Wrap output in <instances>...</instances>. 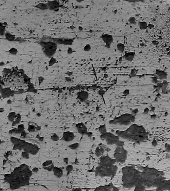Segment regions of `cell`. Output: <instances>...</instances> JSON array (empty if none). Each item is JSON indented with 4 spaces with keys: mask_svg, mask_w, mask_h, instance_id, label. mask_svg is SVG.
<instances>
[{
    "mask_svg": "<svg viewBox=\"0 0 170 191\" xmlns=\"http://www.w3.org/2000/svg\"><path fill=\"white\" fill-rule=\"evenodd\" d=\"M36 127L34 125H30L28 128V130L30 132H34V131H36Z\"/></svg>",
    "mask_w": 170,
    "mask_h": 191,
    "instance_id": "b9f144b4",
    "label": "cell"
},
{
    "mask_svg": "<svg viewBox=\"0 0 170 191\" xmlns=\"http://www.w3.org/2000/svg\"><path fill=\"white\" fill-rule=\"evenodd\" d=\"M137 73V71L136 70V69H132L131 70L130 75H131V76H135Z\"/></svg>",
    "mask_w": 170,
    "mask_h": 191,
    "instance_id": "f6af8a7d",
    "label": "cell"
},
{
    "mask_svg": "<svg viewBox=\"0 0 170 191\" xmlns=\"http://www.w3.org/2000/svg\"><path fill=\"white\" fill-rule=\"evenodd\" d=\"M166 149L168 152H170V145L168 144H166L165 145Z\"/></svg>",
    "mask_w": 170,
    "mask_h": 191,
    "instance_id": "681fc988",
    "label": "cell"
},
{
    "mask_svg": "<svg viewBox=\"0 0 170 191\" xmlns=\"http://www.w3.org/2000/svg\"><path fill=\"white\" fill-rule=\"evenodd\" d=\"M99 131L101 134H103V133H104L107 132L105 126H100V127H99Z\"/></svg>",
    "mask_w": 170,
    "mask_h": 191,
    "instance_id": "e575fe53",
    "label": "cell"
},
{
    "mask_svg": "<svg viewBox=\"0 0 170 191\" xmlns=\"http://www.w3.org/2000/svg\"><path fill=\"white\" fill-rule=\"evenodd\" d=\"M129 23L131 25H135L136 23V20L135 17L132 16L128 20Z\"/></svg>",
    "mask_w": 170,
    "mask_h": 191,
    "instance_id": "74e56055",
    "label": "cell"
},
{
    "mask_svg": "<svg viewBox=\"0 0 170 191\" xmlns=\"http://www.w3.org/2000/svg\"><path fill=\"white\" fill-rule=\"evenodd\" d=\"M5 65V63L4 62H3V61H1V62H0V66L1 67H2V66H3Z\"/></svg>",
    "mask_w": 170,
    "mask_h": 191,
    "instance_id": "11a10c76",
    "label": "cell"
},
{
    "mask_svg": "<svg viewBox=\"0 0 170 191\" xmlns=\"http://www.w3.org/2000/svg\"><path fill=\"white\" fill-rule=\"evenodd\" d=\"M16 114L15 112H11L9 114L8 118L11 122H14V121H15V119L16 118Z\"/></svg>",
    "mask_w": 170,
    "mask_h": 191,
    "instance_id": "83f0119b",
    "label": "cell"
},
{
    "mask_svg": "<svg viewBox=\"0 0 170 191\" xmlns=\"http://www.w3.org/2000/svg\"><path fill=\"white\" fill-rule=\"evenodd\" d=\"M74 190H81V189H75Z\"/></svg>",
    "mask_w": 170,
    "mask_h": 191,
    "instance_id": "94428289",
    "label": "cell"
},
{
    "mask_svg": "<svg viewBox=\"0 0 170 191\" xmlns=\"http://www.w3.org/2000/svg\"><path fill=\"white\" fill-rule=\"evenodd\" d=\"M51 38V37L47 36L38 42V44L41 46L43 53L49 59L54 56L58 47V44L52 41Z\"/></svg>",
    "mask_w": 170,
    "mask_h": 191,
    "instance_id": "8992f818",
    "label": "cell"
},
{
    "mask_svg": "<svg viewBox=\"0 0 170 191\" xmlns=\"http://www.w3.org/2000/svg\"><path fill=\"white\" fill-rule=\"evenodd\" d=\"M76 128L78 132L82 136L87 134L88 133L86 126L83 123L77 124L76 126Z\"/></svg>",
    "mask_w": 170,
    "mask_h": 191,
    "instance_id": "2e32d148",
    "label": "cell"
},
{
    "mask_svg": "<svg viewBox=\"0 0 170 191\" xmlns=\"http://www.w3.org/2000/svg\"><path fill=\"white\" fill-rule=\"evenodd\" d=\"M104 146H100L99 147H97V148L96 149V150H95V154H96V155L97 157H100L103 155L104 152L105 150L106 149L105 148H104Z\"/></svg>",
    "mask_w": 170,
    "mask_h": 191,
    "instance_id": "603a6c76",
    "label": "cell"
},
{
    "mask_svg": "<svg viewBox=\"0 0 170 191\" xmlns=\"http://www.w3.org/2000/svg\"><path fill=\"white\" fill-rule=\"evenodd\" d=\"M138 26L140 30H144L147 28L148 25L145 21H140L138 23Z\"/></svg>",
    "mask_w": 170,
    "mask_h": 191,
    "instance_id": "4316f807",
    "label": "cell"
},
{
    "mask_svg": "<svg viewBox=\"0 0 170 191\" xmlns=\"http://www.w3.org/2000/svg\"><path fill=\"white\" fill-rule=\"evenodd\" d=\"M44 168L45 169V170H48L49 171H53V169L54 168V165L53 164H51V165L49 166H48L47 167H44Z\"/></svg>",
    "mask_w": 170,
    "mask_h": 191,
    "instance_id": "f35d334b",
    "label": "cell"
},
{
    "mask_svg": "<svg viewBox=\"0 0 170 191\" xmlns=\"http://www.w3.org/2000/svg\"><path fill=\"white\" fill-rule=\"evenodd\" d=\"M75 1H77V2H79V3H81V2L84 1V0H75Z\"/></svg>",
    "mask_w": 170,
    "mask_h": 191,
    "instance_id": "680465c9",
    "label": "cell"
},
{
    "mask_svg": "<svg viewBox=\"0 0 170 191\" xmlns=\"http://www.w3.org/2000/svg\"><path fill=\"white\" fill-rule=\"evenodd\" d=\"M29 154H30V153H29L28 152L25 151H24L21 153L22 157L26 159H28L29 158Z\"/></svg>",
    "mask_w": 170,
    "mask_h": 191,
    "instance_id": "8d00e7d4",
    "label": "cell"
},
{
    "mask_svg": "<svg viewBox=\"0 0 170 191\" xmlns=\"http://www.w3.org/2000/svg\"><path fill=\"white\" fill-rule=\"evenodd\" d=\"M117 48L118 50L119 51L120 53H123L124 51L125 45L124 44L119 43L117 45Z\"/></svg>",
    "mask_w": 170,
    "mask_h": 191,
    "instance_id": "f546056e",
    "label": "cell"
},
{
    "mask_svg": "<svg viewBox=\"0 0 170 191\" xmlns=\"http://www.w3.org/2000/svg\"><path fill=\"white\" fill-rule=\"evenodd\" d=\"M39 147H38L36 145H34L28 142H26V144L24 149V151L33 155H36L39 151Z\"/></svg>",
    "mask_w": 170,
    "mask_h": 191,
    "instance_id": "7c38bea8",
    "label": "cell"
},
{
    "mask_svg": "<svg viewBox=\"0 0 170 191\" xmlns=\"http://www.w3.org/2000/svg\"><path fill=\"white\" fill-rule=\"evenodd\" d=\"M5 38L9 41H15L16 40V38L15 35L12 34L10 32H7L5 35Z\"/></svg>",
    "mask_w": 170,
    "mask_h": 191,
    "instance_id": "7402d4cb",
    "label": "cell"
},
{
    "mask_svg": "<svg viewBox=\"0 0 170 191\" xmlns=\"http://www.w3.org/2000/svg\"><path fill=\"white\" fill-rule=\"evenodd\" d=\"M66 170L67 171V174H69L73 170V166L71 165H67L66 167Z\"/></svg>",
    "mask_w": 170,
    "mask_h": 191,
    "instance_id": "60d3db41",
    "label": "cell"
},
{
    "mask_svg": "<svg viewBox=\"0 0 170 191\" xmlns=\"http://www.w3.org/2000/svg\"><path fill=\"white\" fill-rule=\"evenodd\" d=\"M51 40L56 43L57 44L64 45H72L74 42V40L71 38H52Z\"/></svg>",
    "mask_w": 170,
    "mask_h": 191,
    "instance_id": "8fae6325",
    "label": "cell"
},
{
    "mask_svg": "<svg viewBox=\"0 0 170 191\" xmlns=\"http://www.w3.org/2000/svg\"><path fill=\"white\" fill-rule=\"evenodd\" d=\"M35 7L38 9L42 10V11L49 10L48 3H39L38 5H36Z\"/></svg>",
    "mask_w": 170,
    "mask_h": 191,
    "instance_id": "d4e9b609",
    "label": "cell"
},
{
    "mask_svg": "<svg viewBox=\"0 0 170 191\" xmlns=\"http://www.w3.org/2000/svg\"><path fill=\"white\" fill-rule=\"evenodd\" d=\"M11 100H9L8 101V104H11Z\"/></svg>",
    "mask_w": 170,
    "mask_h": 191,
    "instance_id": "91938a15",
    "label": "cell"
},
{
    "mask_svg": "<svg viewBox=\"0 0 170 191\" xmlns=\"http://www.w3.org/2000/svg\"><path fill=\"white\" fill-rule=\"evenodd\" d=\"M57 63V60L54 57H52L50 58L49 62V66L50 67H51L52 66L54 65L55 64Z\"/></svg>",
    "mask_w": 170,
    "mask_h": 191,
    "instance_id": "4dcf8cb0",
    "label": "cell"
},
{
    "mask_svg": "<svg viewBox=\"0 0 170 191\" xmlns=\"http://www.w3.org/2000/svg\"><path fill=\"white\" fill-rule=\"evenodd\" d=\"M127 152L123 146H118L115 151L114 157L116 161L123 163L126 161Z\"/></svg>",
    "mask_w": 170,
    "mask_h": 191,
    "instance_id": "9c48e42d",
    "label": "cell"
},
{
    "mask_svg": "<svg viewBox=\"0 0 170 191\" xmlns=\"http://www.w3.org/2000/svg\"><path fill=\"white\" fill-rule=\"evenodd\" d=\"M116 133L118 136L137 144L147 141L148 138V133L145 128L137 124H132L125 131H117Z\"/></svg>",
    "mask_w": 170,
    "mask_h": 191,
    "instance_id": "3957f363",
    "label": "cell"
},
{
    "mask_svg": "<svg viewBox=\"0 0 170 191\" xmlns=\"http://www.w3.org/2000/svg\"><path fill=\"white\" fill-rule=\"evenodd\" d=\"M100 137L102 139L106 141L109 145L116 144L118 146H123L124 145V142L120 141L118 136H114L110 132H106L102 134Z\"/></svg>",
    "mask_w": 170,
    "mask_h": 191,
    "instance_id": "ba28073f",
    "label": "cell"
},
{
    "mask_svg": "<svg viewBox=\"0 0 170 191\" xmlns=\"http://www.w3.org/2000/svg\"><path fill=\"white\" fill-rule=\"evenodd\" d=\"M69 159L68 158H65L64 159V161L66 163V164H68L69 163Z\"/></svg>",
    "mask_w": 170,
    "mask_h": 191,
    "instance_id": "f5cc1de1",
    "label": "cell"
},
{
    "mask_svg": "<svg viewBox=\"0 0 170 191\" xmlns=\"http://www.w3.org/2000/svg\"><path fill=\"white\" fill-rule=\"evenodd\" d=\"M8 53L11 55H16L18 53V50L16 48H11L8 50Z\"/></svg>",
    "mask_w": 170,
    "mask_h": 191,
    "instance_id": "f1b7e54d",
    "label": "cell"
},
{
    "mask_svg": "<svg viewBox=\"0 0 170 191\" xmlns=\"http://www.w3.org/2000/svg\"><path fill=\"white\" fill-rule=\"evenodd\" d=\"M59 136H57V134L56 133H54L52 134L51 136V139L52 141H57L59 140Z\"/></svg>",
    "mask_w": 170,
    "mask_h": 191,
    "instance_id": "d590c367",
    "label": "cell"
},
{
    "mask_svg": "<svg viewBox=\"0 0 170 191\" xmlns=\"http://www.w3.org/2000/svg\"><path fill=\"white\" fill-rule=\"evenodd\" d=\"M52 164V161L51 160H48V161H46L44 162V163L43 164V166L44 167H45L49 166V165H51Z\"/></svg>",
    "mask_w": 170,
    "mask_h": 191,
    "instance_id": "ab89813d",
    "label": "cell"
},
{
    "mask_svg": "<svg viewBox=\"0 0 170 191\" xmlns=\"http://www.w3.org/2000/svg\"><path fill=\"white\" fill-rule=\"evenodd\" d=\"M124 1H127V2L134 3V2H142L143 0H124Z\"/></svg>",
    "mask_w": 170,
    "mask_h": 191,
    "instance_id": "c3c4849f",
    "label": "cell"
},
{
    "mask_svg": "<svg viewBox=\"0 0 170 191\" xmlns=\"http://www.w3.org/2000/svg\"><path fill=\"white\" fill-rule=\"evenodd\" d=\"M74 49H73V48H70V47H69V48H68V49H67V54H72V53H74Z\"/></svg>",
    "mask_w": 170,
    "mask_h": 191,
    "instance_id": "bcb514c9",
    "label": "cell"
},
{
    "mask_svg": "<svg viewBox=\"0 0 170 191\" xmlns=\"http://www.w3.org/2000/svg\"><path fill=\"white\" fill-rule=\"evenodd\" d=\"M118 189L113 186L112 185H108L106 186H100L96 188L95 190H98V191H115V190H118Z\"/></svg>",
    "mask_w": 170,
    "mask_h": 191,
    "instance_id": "d6986e66",
    "label": "cell"
},
{
    "mask_svg": "<svg viewBox=\"0 0 170 191\" xmlns=\"http://www.w3.org/2000/svg\"><path fill=\"white\" fill-rule=\"evenodd\" d=\"M44 80V78L42 77V76H40V77H39V85H41V83H43Z\"/></svg>",
    "mask_w": 170,
    "mask_h": 191,
    "instance_id": "7dc6e473",
    "label": "cell"
},
{
    "mask_svg": "<svg viewBox=\"0 0 170 191\" xmlns=\"http://www.w3.org/2000/svg\"><path fill=\"white\" fill-rule=\"evenodd\" d=\"M89 94L88 92L84 91L79 92L77 94V97L81 102H85L89 98Z\"/></svg>",
    "mask_w": 170,
    "mask_h": 191,
    "instance_id": "e0dca14e",
    "label": "cell"
},
{
    "mask_svg": "<svg viewBox=\"0 0 170 191\" xmlns=\"http://www.w3.org/2000/svg\"><path fill=\"white\" fill-rule=\"evenodd\" d=\"M13 91L10 88H6L1 89V95L4 98H7L10 97L13 94Z\"/></svg>",
    "mask_w": 170,
    "mask_h": 191,
    "instance_id": "ac0fdd59",
    "label": "cell"
},
{
    "mask_svg": "<svg viewBox=\"0 0 170 191\" xmlns=\"http://www.w3.org/2000/svg\"><path fill=\"white\" fill-rule=\"evenodd\" d=\"M21 119V115L20 114H16V118L15 119V121H14V122H13V126H15V125H16V124H18L20 123Z\"/></svg>",
    "mask_w": 170,
    "mask_h": 191,
    "instance_id": "1f68e13d",
    "label": "cell"
},
{
    "mask_svg": "<svg viewBox=\"0 0 170 191\" xmlns=\"http://www.w3.org/2000/svg\"><path fill=\"white\" fill-rule=\"evenodd\" d=\"M53 171L54 173L55 176L57 178H61L63 175V171L61 168H59L57 167H54V168L53 169Z\"/></svg>",
    "mask_w": 170,
    "mask_h": 191,
    "instance_id": "44dd1931",
    "label": "cell"
},
{
    "mask_svg": "<svg viewBox=\"0 0 170 191\" xmlns=\"http://www.w3.org/2000/svg\"><path fill=\"white\" fill-rule=\"evenodd\" d=\"M18 129L19 132H20V133L21 134V133L22 132H23L24 130H25V127H24V126L23 124H20L19 126H18Z\"/></svg>",
    "mask_w": 170,
    "mask_h": 191,
    "instance_id": "7bdbcfd3",
    "label": "cell"
},
{
    "mask_svg": "<svg viewBox=\"0 0 170 191\" xmlns=\"http://www.w3.org/2000/svg\"><path fill=\"white\" fill-rule=\"evenodd\" d=\"M158 78H157V77H154L152 79V80H153V82L154 83H157V82H158Z\"/></svg>",
    "mask_w": 170,
    "mask_h": 191,
    "instance_id": "816d5d0a",
    "label": "cell"
},
{
    "mask_svg": "<svg viewBox=\"0 0 170 191\" xmlns=\"http://www.w3.org/2000/svg\"><path fill=\"white\" fill-rule=\"evenodd\" d=\"M156 74L158 78H159L160 79H165L167 77V74L166 72H165L164 71L161 70H156Z\"/></svg>",
    "mask_w": 170,
    "mask_h": 191,
    "instance_id": "ffe728a7",
    "label": "cell"
},
{
    "mask_svg": "<svg viewBox=\"0 0 170 191\" xmlns=\"http://www.w3.org/2000/svg\"><path fill=\"white\" fill-rule=\"evenodd\" d=\"M134 121L135 117L132 114H125L113 119L110 121L109 123L110 124L114 125L127 126L134 122Z\"/></svg>",
    "mask_w": 170,
    "mask_h": 191,
    "instance_id": "52a82bcc",
    "label": "cell"
},
{
    "mask_svg": "<svg viewBox=\"0 0 170 191\" xmlns=\"http://www.w3.org/2000/svg\"><path fill=\"white\" fill-rule=\"evenodd\" d=\"M79 147V144L78 143L72 144H71L70 146H69V148L71 149H72V150H75V149L78 148Z\"/></svg>",
    "mask_w": 170,
    "mask_h": 191,
    "instance_id": "d6a6232c",
    "label": "cell"
},
{
    "mask_svg": "<svg viewBox=\"0 0 170 191\" xmlns=\"http://www.w3.org/2000/svg\"><path fill=\"white\" fill-rule=\"evenodd\" d=\"M79 31H82L84 30V28H83V27L81 26H79Z\"/></svg>",
    "mask_w": 170,
    "mask_h": 191,
    "instance_id": "9f6ffc18",
    "label": "cell"
},
{
    "mask_svg": "<svg viewBox=\"0 0 170 191\" xmlns=\"http://www.w3.org/2000/svg\"><path fill=\"white\" fill-rule=\"evenodd\" d=\"M32 171L34 173H37L39 171V168H38V167H34V168L33 169Z\"/></svg>",
    "mask_w": 170,
    "mask_h": 191,
    "instance_id": "f907efd6",
    "label": "cell"
},
{
    "mask_svg": "<svg viewBox=\"0 0 170 191\" xmlns=\"http://www.w3.org/2000/svg\"><path fill=\"white\" fill-rule=\"evenodd\" d=\"M32 174L33 171L30 170L28 166L22 164L16 168L12 173L5 175V181L10 184L11 190L18 189L29 184Z\"/></svg>",
    "mask_w": 170,
    "mask_h": 191,
    "instance_id": "6da1fadb",
    "label": "cell"
},
{
    "mask_svg": "<svg viewBox=\"0 0 170 191\" xmlns=\"http://www.w3.org/2000/svg\"><path fill=\"white\" fill-rule=\"evenodd\" d=\"M66 74H67V75H68V76H70V75H72V73H71V72H67V73H66Z\"/></svg>",
    "mask_w": 170,
    "mask_h": 191,
    "instance_id": "6f0895ef",
    "label": "cell"
},
{
    "mask_svg": "<svg viewBox=\"0 0 170 191\" xmlns=\"http://www.w3.org/2000/svg\"><path fill=\"white\" fill-rule=\"evenodd\" d=\"M91 50V46L90 44H86L85 45L84 48V50L85 52H89Z\"/></svg>",
    "mask_w": 170,
    "mask_h": 191,
    "instance_id": "836d02e7",
    "label": "cell"
},
{
    "mask_svg": "<svg viewBox=\"0 0 170 191\" xmlns=\"http://www.w3.org/2000/svg\"><path fill=\"white\" fill-rule=\"evenodd\" d=\"M135 55V54L134 52H128L125 54V58L128 61H132L134 59Z\"/></svg>",
    "mask_w": 170,
    "mask_h": 191,
    "instance_id": "cb8c5ba5",
    "label": "cell"
},
{
    "mask_svg": "<svg viewBox=\"0 0 170 191\" xmlns=\"http://www.w3.org/2000/svg\"><path fill=\"white\" fill-rule=\"evenodd\" d=\"M140 170V167L130 166L123 168L122 182L125 188H132L139 184L141 172Z\"/></svg>",
    "mask_w": 170,
    "mask_h": 191,
    "instance_id": "277c9868",
    "label": "cell"
},
{
    "mask_svg": "<svg viewBox=\"0 0 170 191\" xmlns=\"http://www.w3.org/2000/svg\"><path fill=\"white\" fill-rule=\"evenodd\" d=\"M49 10L52 11H57L59 10L60 8V4L56 0H54L48 3Z\"/></svg>",
    "mask_w": 170,
    "mask_h": 191,
    "instance_id": "5bb4252c",
    "label": "cell"
},
{
    "mask_svg": "<svg viewBox=\"0 0 170 191\" xmlns=\"http://www.w3.org/2000/svg\"><path fill=\"white\" fill-rule=\"evenodd\" d=\"M74 137L75 136L73 132L66 131L64 132L61 139L66 142H70L74 140Z\"/></svg>",
    "mask_w": 170,
    "mask_h": 191,
    "instance_id": "9a60e30c",
    "label": "cell"
},
{
    "mask_svg": "<svg viewBox=\"0 0 170 191\" xmlns=\"http://www.w3.org/2000/svg\"><path fill=\"white\" fill-rule=\"evenodd\" d=\"M11 141L14 144V150H24L26 142L24 140L17 138L16 137H11Z\"/></svg>",
    "mask_w": 170,
    "mask_h": 191,
    "instance_id": "30bf717a",
    "label": "cell"
},
{
    "mask_svg": "<svg viewBox=\"0 0 170 191\" xmlns=\"http://www.w3.org/2000/svg\"><path fill=\"white\" fill-rule=\"evenodd\" d=\"M10 133H16V134H20V132L18 129H14L10 131Z\"/></svg>",
    "mask_w": 170,
    "mask_h": 191,
    "instance_id": "ee69618b",
    "label": "cell"
},
{
    "mask_svg": "<svg viewBox=\"0 0 170 191\" xmlns=\"http://www.w3.org/2000/svg\"><path fill=\"white\" fill-rule=\"evenodd\" d=\"M115 159L111 158L108 156H102L100 158V164L96 169V174L102 177H113L117 171V167L115 165Z\"/></svg>",
    "mask_w": 170,
    "mask_h": 191,
    "instance_id": "5b68a950",
    "label": "cell"
},
{
    "mask_svg": "<svg viewBox=\"0 0 170 191\" xmlns=\"http://www.w3.org/2000/svg\"><path fill=\"white\" fill-rule=\"evenodd\" d=\"M100 38L105 44V47L107 48H110L111 44H112L114 41L113 36L109 34H102L100 36Z\"/></svg>",
    "mask_w": 170,
    "mask_h": 191,
    "instance_id": "4fadbf2b",
    "label": "cell"
},
{
    "mask_svg": "<svg viewBox=\"0 0 170 191\" xmlns=\"http://www.w3.org/2000/svg\"><path fill=\"white\" fill-rule=\"evenodd\" d=\"M6 32V28L4 23H1L0 26V36H5Z\"/></svg>",
    "mask_w": 170,
    "mask_h": 191,
    "instance_id": "484cf974",
    "label": "cell"
},
{
    "mask_svg": "<svg viewBox=\"0 0 170 191\" xmlns=\"http://www.w3.org/2000/svg\"><path fill=\"white\" fill-rule=\"evenodd\" d=\"M141 172L139 184H141L145 187H158L164 181V178L162 172L148 167H141Z\"/></svg>",
    "mask_w": 170,
    "mask_h": 191,
    "instance_id": "7a4b0ae2",
    "label": "cell"
},
{
    "mask_svg": "<svg viewBox=\"0 0 170 191\" xmlns=\"http://www.w3.org/2000/svg\"><path fill=\"white\" fill-rule=\"evenodd\" d=\"M66 80L67 81H68V82H70V81H71V78H70L69 77H66Z\"/></svg>",
    "mask_w": 170,
    "mask_h": 191,
    "instance_id": "db71d44e",
    "label": "cell"
},
{
    "mask_svg": "<svg viewBox=\"0 0 170 191\" xmlns=\"http://www.w3.org/2000/svg\"></svg>",
    "mask_w": 170,
    "mask_h": 191,
    "instance_id": "6125c7cd",
    "label": "cell"
}]
</instances>
